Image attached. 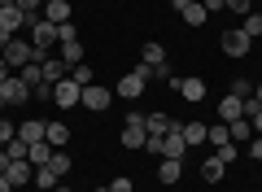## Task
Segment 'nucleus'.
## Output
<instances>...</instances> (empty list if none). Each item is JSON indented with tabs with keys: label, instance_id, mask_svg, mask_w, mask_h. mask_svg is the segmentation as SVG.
Instances as JSON below:
<instances>
[{
	"label": "nucleus",
	"instance_id": "1",
	"mask_svg": "<svg viewBox=\"0 0 262 192\" xmlns=\"http://www.w3.org/2000/svg\"><path fill=\"white\" fill-rule=\"evenodd\" d=\"M144 83H149V66H144V61H136V66H131V70L118 79L114 96H122V101H140V96H144Z\"/></svg>",
	"mask_w": 262,
	"mask_h": 192
},
{
	"label": "nucleus",
	"instance_id": "2",
	"mask_svg": "<svg viewBox=\"0 0 262 192\" xmlns=\"http://www.w3.org/2000/svg\"><path fill=\"white\" fill-rule=\"evenodd\" d=\"M0 57H5V61H9V66H27V61H44L48 53H39L35 44H27V39H18V35H13L9 44L0 48Z\"/></svg>",
	"mask_w": 262,
	"mask_h": 192
},
{
	"label": "nucleus",
	"instance_id": "3",
	"mask_svg": "<svg viewBox=\"0 0 262 192\" xmlns=\"http://www.w3.org/2000/svg\"><path fill=\"white\" fill-rule=\"evenodd\" d=\"M144 140H149L144 114H140V110H131V114H127V127H122V148H144Z\"/></svg>",
	"mask_w": 262,
	"mask_h": 192
},
{
	"label": "nucleus",
	"instance_id": "4",
	"mask_svg": "<svg viewBox=\"0 0 262 192\" xmlns=\"http://www.w3.org/2000/svg\"><path fill=\"white\" fill-rule=\"evenodd\" d=\"M79 96H83V88H79L70 74H66L61 83H53V105H57V110H70V105H79Z\"/></svg>",
	"mask_w": 262,
	"mask_h": 192
},
{
	"label": "nucleus",
	"instance_id": "5",
	"mask_svg": "<svg viewBox=\"0 0 262 192\" xmlns=\"http://www.w3.org/2000/svg\"><path fill=\"white\" fill-rule=\"evenodd\" d=\"M110 101H114V92H110V88H101V83H88L83 96H79V105H88L92 114H105V110H110Z\"/></svg>",
	"mask_w": 262,
	"mask_h": 192
},
{
	"label": "nucleus",
	"instance_id": "6",
	"mask_svg": "<svg viewBox=\"0 0 262 192\" xmlns=\"http://www.w3.org/2000/svg\"><path fill=\"white\" fill-rule=\"evenodd\" d=\"M219 44H223V53H227V57H245V53H249V48H253V39L245 35L241 27H227V31H223V39H219Z\"/></svg>",
	"mask_w": 262,
	"mask_h": 192
},
{
	"label": "nucleus",
	"instance_id": "7",
	"mask_svg": "<svg viewBox=\"0 0 262 192\" xmlns=\"http://www.w3.org/2000/svg\"><path fill=\"white\" fill-rule=\"evenodd\" d=\"M0 96H5V105H27L31 101V88L22 83V74H9V79L0 83Z\"/></svg>",
	"mask_w": 262,
	"mask_h": 192
},
{
	"label": "nucleus",
	"instance_id": "8",
	"mask_svg": "<svg viewBox=\"0 0 262 192\" xmlns=\"http://www.w3.org/2000/svg\"><path fill=\"white\" fill-rule=\"evenodd\" d=\"M31 44H35L39 53H48V48L57 44V22H48V18H39L35 27H31Z\"/></svg>",
	"mask_w": 262,
	"mask_h": 192
},
{
	"label": "nucleus",
	"instance_id": "9",
	"mask_svg": "<svg viewBox=\"0 0 262 192\" xmlns=\"http://www.w3.org/2000/svg\"><path fill=\"white\" fill-rule=\"evenodd\" d=\"M170 88L179 92V96H184V101H206V79H170Z\"/></svg>",
	"mask_w": 262,
	"mask_h": 192
},
{
	"label": "nucleus",
	"instance_id": "10",
	"mask_svg": "<svg viewBox=\"0 0 262 192\" xmlns=\"http://www.w3.org/2000/svg\"><path fill=\"white\" fill-rule=\"evenodd\" d=\"M144 127H149L153 136H170V131H179V122L170 118V114H144Z\"/></svg>",
	"mask_w": 262,
	"mask_h": 192
},
{
	"label": "nucleus",
	"instance_id": "11",
	"mask_svg": "<svg viewBox=\"0 0 262 192\" xmlns=\"http://www.w3.org/2000/svg\"><path fill=\"white\" fill-rule=\"evenodd\" d=\"M236 118H245V101L241 96H223L219 101V122H236Z\"/></svg>",
	"mask_w": 262,
	"mask_h": 192
},
{
	"label": "nucleus",
	"instance_id": "12",
	"mask_svg": "<svg viewBox=\"0 0 262 192\" xmlns=\"http://www.w3.org/2000/svg\"><path fill=\"white\" fill-rule=\"evenodd\" d=\"M0 27H5V31L13 35V31H22V27H27V13H22L18 5H5V9H0Z\"/></svg>",
	"mask_w": 262,
	"mask_h": 192
},
{
	"label": "nucleus",
	"instance_id": "13",
	"mask_svg": "<svg viewBox=\"0 0 262 192\" xmlns=\"http://www.w3.org/2000/svg\"><path fill=\"white\" fill-rule=\"evenodd\" d=\"M179 175H184V162H175V157H158V179L162 183H179Z\"/></svg>",
	"mask_w": 262,
	"mask_h": 192
},
{
	"label": "nucleus",
	"instance_id": "14",
	"mask_svg": "<svg viewBox=\"0 0 262 192\" xmlns=\"http://www.w3.org/2000/svg\"><path fill=\"white\" fill-rule=\"evenodd\" d=\"M44 140L53 148H66V140H70V127L66 122H44Z\"/></svg>",
	"mask_w": 262,
	"mask_h": 192
},
{
	"label": "nucleus",
	"instance_id": "15",
	"mask_svg": "<svg viewBox=\"0 0 262 192\" xmlns=\"http://www.w3.org/2000/svg\"><path fill=\"white\" fill-rule=\"evenodd\" d=\"M5 175H9L13 188H22L27 179H35V166H31V162H9V170H5Z\"/></svg>",
	"mask_w": 262,
	"mask_h": 192
},
{
	"label": "nucleus",
	"instance_id": "16",
	"mask_svg": "<svg viewBox=\"0 0 262 192\" xmlns=\"http://www.w3.org/2000/svg\"><path fill=\"white\" fill-rule=\"evenodd\" d=\"M44 18L61 27V22H70V5L66 0H44Z\"/></svg>",
	"mask_w": 262,
	"mask_h": 192
},
{
	"label": "nucleus",
	"instance_id": "17",
	"mask_svg": "<svg viewBox=\"0 0 262 192\" xmlns=\"http://www.w3.org/2000/svg\"><path fill=\"white\" fill-rule=\"evenodd\" d=\"M227 131H232V144H249V140H253V122H249V118L227 122Z\"/></svg>",
	"mask_w": 262,
	"mask_h": 192
},
{
	"label": "nucleus",
	"instance_id": "18",
	"mask_svg": "<svg viewBox=\"0 0 262 192\" xmlns=\"http://www.w3.org/2000/svg\"><path fill=\"white\" fill-rule=\"evenodd\" d=\"M179 127H184V122H179ZM184 153H188V140L179 136V131H170V136H166V153H162V157H175V162H184Z\"/></svg>",
	"mask_w": 262,
	"mask_h": 192
},
{
	"label": "nucleus",
	"instance_id": "19",
	"mask_svg": "<svg viewBox=\"0 0 262 192\" xmlns=\"http://www.w3.org/2000/svg\"><path fill=\"white\" fill-rule=\"evenodd\" d=\"M223 170H227V166L219 162V153H210L206 162H201V179H206V183H219V179H223Z\"/></svg>",
	"mask_w": 262,
	"mask_h": 192
},
{
	"label": "nucleus",
	"instance_id": "20",
	"mask_svg": "<svg viewBox=\"0 0 262 192\" xmlns=\"http://www.w3.org/2000/svg\"><path fill=\"white\" fill-rule=\"evenodd\" d=\"M18 140H27V144H39V140H44V122L39 118H27L18 127Z\"/></svg>",
	"mask_w": 262,
	"mask_h": 192
},
{
	"label": "nucleus",
	"instance_id": "21",
	"mask_svg": "<svg viewBox=\"0 0 262 192\" xmlns=\"http://www.w3.org/2000/svg\"><path fill=\"white\" fill-rule=\"evenodd\" d=\"M39 66H44V79H48V83H61L66 74H70V66H66L61 57H57V61H48V57H44V61H39Z\"/></svg>",
	"mask_w": 262,
	"mask_h": 192
},
{
	"label": "nucleus",
	"instance_id": "22",
	"mask_svg": "<svg viewBox=\"0 0 262 192\" xmlns=\"http://www.w3.org/2000/svg\"><path fill=\"white\" fill-rule=\"evenodd\" d=\"M179 136L188 140V148H192V144H206V122H184V127H179Z\"/></svg>",
	"mask_w": 262,
	"mask_h": 192
},
{
	"label": "nucleus",
	"instance_id": "23",
	"mask_svg": "<svg viewBox=\"0 0 262 192\" xmlns=\"http://www.w3.org/2000/svg\"><path fill=\"white\" fill-rule=\"evenodd\" d=\"M61 61L66 66H79V61H83V44H79V39H61Z\"/></svg>",
	"mask_w": 262,
	"mask_h": 192
},
{
	"label": "nucleus",
	"instance_id": "24",
	"mask_svg": "<svg viewBox=\"0 0 262 192\" xmlns=\"http://www.w3.org/2000/svg\"><path fill=\"white\" fill-rule=\"evenodd\" d=\"M140 61H144V66H162V61H166V48H162V44H153V39H149V44L140 48Z\"/></svg>",
	"mask_w": 262,
	"mask_h": 192
},
{
	"label": "nucleus",
	"instance_id": "25",
	"mask_svg": "<svg viewBox=\"0 0 262 192\" xmlns=\"http://www.w3.org/2000/svg\"><path fill=\"white\" fill-rule=\"evenodd\" d=\"M48 157H53V144H48V140H39V144H31L27 162H31V166H48Z\"/></svg>",
	"mask_w": 262,
	"mask_h": 192
},
{
	"label": "nucleus",
	"instance_id": "26",
	"mask_svg": "<svg viewBox=\"0 0 262 192\" xmlns=\"http://www.w3.org/2000/svg\"><path fill=\"white\" fill-rule=\"evenodd\" d=\"M179 18H184V22H188V27H201V22H206V18H210V13H206V5H201V0H192V5H188V9H184V13H179Z\"/></svg>",
	"mask_w": 262,
	"mask_h": 192
},
{
	"label": "nucleus",
	"instance_id": "27",
	"mask_svg": "<svg viewBox=\"0 0 262 192\" xmlns=\"http://www.w3.org/2000/svg\"><path fill=\"white\" fill-rule=\"evenodd\" d=\"M57 179H61V175H57L53 166H35V179L31 183H35V188H57Z\"/></svg>",
	"mask_w": 262,
	"mask_h": 192
},
{
	"label": "nucleus",
	"instance_id": "28",
	"mask_svg": "<svg viewBox=\"0 0 262 192\" xmlns=\"http://www.w3.org/2000/svg\"><path fill=\"white\" fill-rule=\"evenodd\" d=\"M48 166H53V170H57V175H61V179H66V175H70V166H75V162H70V153H66V148H53V157H48Z\"/></svg>",
	"mask_w": 262,
	"mask_h": 192
},
{
	"label": "nucleus",
	"instance_id": "29",
	"mask_svg": "<svg viewBox=\"0 0 262 192\" xmlns=\"http://www.w3.org/2000/svg\"><path fill=\"white\" fill-rule=\"evenodd\" d=\"M206 140H210V144H227V140H232V131H227V122H214V127H206Z\"/></svg>",
	"mask_w": 262,
	"mask_h": 192
},
{
	"label": "nucleus",
	"instance_id": "30",
	"mask_svg": "<svg viewBox=\"0 0 262 192\" xmlns=\"http://www.w3.org/2000/svg\"><path fill=\"white\" fill-rule=\"evenodd\" d=\"M5 153H9L13 162H27V153H31V144H27V140H18V136H13L9 144H5Z\"/></svg>",
	"mask_w": 262,
	"mask_h": 192
},
{
	"label": "nucleus",
	"instance_id": "31",
	"mask_svg": "<svg viewBox=\"0 0 262 192\" xmlns=\"http://www.w3.org/2000/svg\"><path fill=\"white\" fill-rule=\"evenodd\" d=\"M70 79H75L79 88H88V83H96V79H92V66H88V61H79V66H70Z\"/></svg>",
	"mask_w": 262,
	"mask_h": 192
},
{
	"label": "nucleus",
	"instance_id": "32",
	"mask_svg": "<svg viewBox=\"0 0 262 192\" xmlns=\"http://www.w3.org/2000/svg\"><path fill=\"white\" fill-rule=\"evenodd\" d=\"M241 31H245V35H249V39H258V35H262V13H245Z\"/></svg>",
	"mask_w": 262,
	"mask_h": 192
},
{
	"label": "nucleus",
	"instance_id": "33",
	"mask_svg": "<svg viewBox=\"0 0 262 192\" xmlns=\"http://www.w3.org/2000/svg\"><path fill=\"white\" fill-rule=\"evenodd\" d=\"M144 153L162 157V153H166V136H153V131H149V140H144Z\"/></svg>",
	"mask_w": 262,
	"mask_h": 192
},
{
	"label": "nucleus",
	"instance_id": "34",
	"mask_svg": "<svg viewBox=\"0 0 262 192\" xmlns=\"http://www.w3.org/2000/svg\"><path fill=\"white\" fill-rule=\"evenodd\" d=\"M223 5L232 13H241V18H245V13H253V0H223Z\"/></svg>",
	"mask_w": 262,
	"mask_h": 192
},
{
	"label": "nucleus",
	"instance_id": "35",
	"mask_svg": "<svg viewBox=\"0 0 262 192\" xmlns=\"http://www.w3.org/2000/svg\"><path fill=\"white\" fill-rule=\"evenodd\" d=\"M232 96H241V101H245V96H253V83L249 79H236L232 83Z\"/></svg>",
	"mask_w": 262,
	"mask_h": 192
},
{
	"label": "nucleus",
	"instance_id": "36",
	"mask_svg": "<svg viewBox=\"0 0 262 192\" xmlns=\"http://www.w3.org/2000/svg\"><path fill=\"white\" fill-rule=\"evenodd\" d=\"M13 136H18V127H13V122L9 118H0V144H9V140Z\"/></svg>",
	"mask_w": 262,
	"mask_h": 192
},
{
	"label": "nucleus",
	"instance_id": "37",
	"mask_svg": "<svg viewBox=\"0 0 262 192\" xmlns=\"http://www.w3.org/2000/svg\"><path fill=\"white\" fill-rule=\"evenodd\" d=\"M22 13H44V0H18Z\"/></svg>",
	"mask_w": 262,
	"mask_h": 192
},
{
	"label": "nucleus",
	"instance_id": "38",
	"mask_svg": "<svg viewBox=\"0 0 262 192\" xmlns=\"http://www.w3.org/2000/svg\"><path fill=\"white\" fill-rule=\"evenodd\" d=\"M61 39H79V31L70 27V22H61V27H57V44H61Z\"/></svg>",
	"mask_w": 262,
	"mask_h": 192
},
{
	"label": "nucleus",
	"instance_id": "39",
	"mask_svg": "<svg viewBox=\"0 0 262 192\" xmlns=\"http://www.w3.org/2000/svg\"><path fill=\"white\" fill-rule=\"evenodd\" d=\"M249 157H253V162H262V136L249 140Z\"/></svg>",
	"mask_w": 262,
	"mask_h": 192
},
{
	"label": "nucleus",
	"instance_id": "40",
	"mask_svg": "<svg viewBox=\"0 0 262 192\" xmlns=\"http://www.w3.org/2000/svg\"><path fill=\"white\" fill-rule=\"evenodd\" d=\"M110 192H131V179H127V175H122V179H114V183H110Z\"/></svg>",
	"mask_w": 262,
	"mask_h": 192
},
{
	"label": "nucleus",
	"instance_id": "41",
	"mask_svg": "<svg viewBox=\"0 0 262 192\" xmlns=\"http://www.w3.org/2000/svg\"><path fill=\"white\" fill-rule=\"evenodd\" d=\"M201 5H206V13H223V9H227L223 0H201Z\"/></svg>",
	"mask_w": 262,
	"mask_h": 192
},
{
	"label": "nucleus",
	"instance_id": "42",
	"mask_svg": "<svg viewBox=\"0 0 262 192\" xmlns=\"http://www.w3.org/2000/svg\"><path fill=\"white\" fill-rule=\"evenodd\" d=\"M249 122H253V136H262V110H258V114H253V118H249Z\"/></svg>",
	"mask_w": 262,
	"mask_h": 192
},
{
	"label": "nucleus",
	"instance_id": "43",
	"mask_svg": "<svg viewBox=\"0 0 262 192\" xmlns=\"http://www.w3.org/2000/svg\"><path fill=\"white\" fill-rule=\"evenodd\" d=\"M188 5H192V0H170V9H175V13H184Z\"/></svg>",
	"mask_w": 262,
	"mask_h": 192
},
{
	"label": "nucleus",
	"instance_id": "44",
	"mask_svg": "<svg viewBox=\"0 0 262 192\" xmlns=\"http://www.w3.org/2000/svg\"><path fill=\"white\" fill-rule=\"evenodd\" d=\"M9 79V61H5V57H0V83Z\"/></svg>",
	"mask_w": 262,
	"mask_h": 192
},
{
	"label": "nucleus",
	"instance_id": "45",
	"mask_svg": "<svg viewBox=\"0 0 262 192\" xmlns=\"http://www.w3.org/2000/svg\"><path fill=\"white\" fill-rule=\"evenodd\" d=\"M0 192H13V183H9V175H0Z\"/></svg>",
	"mask_w": 262,
	"mask_h": 192
},
{
	"label": "nucleus",
	"instance_id": "46",
	"mask_svg": "<svg viewBox=\"0 0 262 192\" xmlns=\"http://www.w3.org/2000/svg\"><path fill=\"white\" fill-rule=\"evenodd\" d=\"M9 39H13V35H9V31H5V27H0V48H5V44H9Z\"/></svg>",
	"mask_w": 262,
	"mask_h": 192
},
{
	"label": "nucleus",
	"instance_id": "47",
	"mask_svg": "<svg viewBox=\"0 0 262 192\" xmlns=\"http://www.w3.org/2000/svg\"><path fill=\"white\" fill-rule=\"evenodd\" d=\"M253 101H258V105H262V83H253Z\"/></svg>",
	"mask_w": 262,
	"mask_h": 192
},
{
	"label": "nucleus",
	"instance_id": "48",
	"mask_svg": "<svg viewBox=\"0 0 262 192\" xmlns=\"http://www.w3.org/2000/svg\"><path fill=\"white\" fill-rule=\"evenodd\" d=\"M5 5H18V0H0V9H5Z\"/></svg>",
	"mask_w": 262,
	"mask_h": 192
},
{
	"label": "nucleus",
	"instance_id": "49",
	"mask_svg": "<svg viewBox=\"0 0 262 192\" xmlns=\"http://www.w3.org/2000/svg\"><path fill=\"white\" fill-rule=\"evenodd\" d=\"M57 192H70V188H66V183H61V188H57Z\"/></svg>",
	"mask_w": 262,
	"mask_h": 192
},
{
	"label": "nucleus",
	"instance_id": "50",
	"mask_svg": "<svg viewBox=\"0 0 262 192\" xmlns=\"http://www.w3.org/2000/svg\"><path fill=\"white\" fill-rule=\"evenodd\" d=\"M0 110H5V96H0Z\"/></svg>",
	"mask_w": 262,
	"mask_h": 192
},
{
	"label": "nucleus",
	"instance_id": "51",
	"mask_svg": "<svg viewBox=\"0 0 262 192\" xmlns=\"http://www.w3.org/2000/svg\"><path fill=\"white\" fill-rule=\"evenodd\" d=\"M96 192H110V188H96Z\"/></svg>",
	"mask_w": 262,
	"mask_h": 192
},
{
	"label": "nucleus",
	"instance_id": "52",
	"mask_svg": "<svg viewBox=\"0 0 262 192\" xmlns=\"http://www.w3.org/2000/svg\"><path fill=\"white\" fill-rule=\"evenodd\" d=\"M0 148H5V144H0Z\"/></svg>",
	"mask_w": 262,
	"mask_h": 192
}]
</instances>
